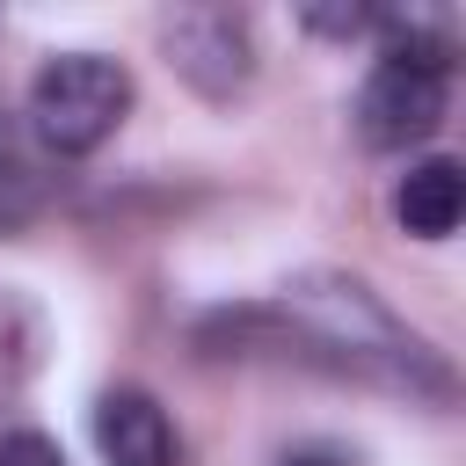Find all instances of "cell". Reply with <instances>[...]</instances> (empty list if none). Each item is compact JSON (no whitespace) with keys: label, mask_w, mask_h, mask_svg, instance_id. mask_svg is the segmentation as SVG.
Listing matches in <instances>:
<instances>
[{"label":"cell","mask_w":466,"mask_h":466,"mask_svg":"<svg viewBox=\"0 0 466 466\" xmlns=\"http://www.w3.org/2000/svg\"><path fill=\"white\" fill-rule=\"evenodd\" d=\"M277 320L291 328V342H306V357H320L328 371H350L364 386L408 393V400H444L451 371L444 357L364 284L342 269H306L277 291Z\"/></svg>","instance_id":"6da1fadb"},{"label":"cell","mask_w":466,"mask_h":466,"mask_svg":"<svg viewBox=\"0 0 466 466\" xmlns=\"http://www.w3.org/2000/svg\"><path fill=\"white\" fill-rule=\"evenodd\" d=\"M124 116H131V73L102 51H58L29 80V131L66 160L109 146Z\"/></svg>","instance_id":"7a4b0ae2"},{"label":"cell","mask_w":466,"mask_h":466,"mask_svg":"<svg viewBox=\"0 0 466 466\" xmlns=\"http://www.w3.org/2000/svg\"><path fill=\"white\" fill-rule=\"evenodd\" d=\"M451 109V73L408 66V58H379L357 87V138L371 153H408L422 146Z\"/></svg>","instance_id":"3957f363"},{"label":"cell","mask_w":466,"mask_h":466,"mask_svg":"<svg viewBox=\"0 0 466 466\" xmlns=\"http://www.w3.org/2000/svg\"><path fill=\"white\" fill-rule=\"evenodd\" d=\"M160 44H167V66L211 102L240 95L255 73V36H248V15L233 7H175L160 22Z\"/></svg>","instance_id":"277c9868"},{"label":"cell","mask_w":466,"mask_h":466,"mask_svg":"<svg viewBox=\"0 0 466 466\" xmlns=\"http://www.w3.org/2000/svg\"><path fill=\"white\" fill-rule=\"evenodd\" d=\"M95 430V451L102 466H182V437H175V415L146 393V386H109L87 415Z\"/></svg>","instance_id":"5b68a950"},{"label":"cell","mask_w":466,"mask_h":466,"mask_svg":"<svg viewBox=\"0 0 466 466\" xmlns=\"http://www.w3.org/2000/svg\"><path fill=\"white\" fill-rule=\"evenodd\" d=\"M393 218H400V233H415V240H451L459 218H466V167H459L451 153L415 160V167L393 182Z\"/></svg>","instance_id":"8992f818"},{"label":"cell","mask_w":466,"mask_h":466,"mask_svg":"<svg viewBox=\"0 0 466 466\" xmlns=\"http://www.w3.org/2000/svg\"><path fill=\"white\" fill-rule=\"evenodd\" d=\"M0 466H66V451H58V437H44V430H0Z\"/></svg>","instance_id":"52a82bcc"},{"label":"cell","mask_w":466,"mask_h":466,"mask_svg":"<svg viewBox=\"0 0 466 466\" xmlns=\"http://www.w3.org/2000/svg\"><path fill=\"white\" fill-rule=\"evenodd\" d=\"M15 386H22V371H15V357H7V342H0V408L15 400Z\"/></svg>","instance_id":"ba28073f"},{"label":"cell","mask_w":466,"mask_h":466,"mask_svg":"<svg viewBox=\"0 0 466 466\" xmlns=\"http://www.w3.org/2000/svg\"><path fill=\"white\" fill-rule=\"evenodd\" d=\"M284 466H335V459H320V451H299V459H284Z\"/></svg>","instance_id":"9c48e42d"},{"label":"cell","mask_w":466,"mask_h":466,"mask_svg":"<svg viewBox=\"0 0 466 466\" xmlns=\"http://www.w3.org/2000/svg\"><path fill=\"white\" fill-rule=\"evenodd\" d=\"M0 160H7V102H0Z\"/></svg>","instance_id":"30bf717a"}]
</instances>
